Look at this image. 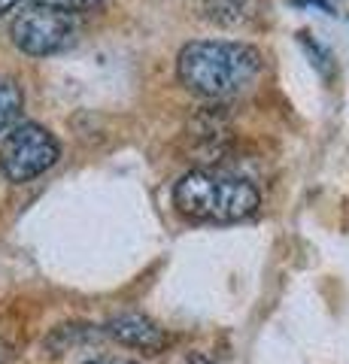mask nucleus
I'll return each instance as SVG.
<instances>
[{
    "instance_id": "nucleus-1",
    "label": "nucleus",
    "mask_w": 349,
    "mask_h": 364,
    "mask_svg": "<svg viewBox=\"0 0 349 364\" xmlns=\"http://www.w3.org/2000/svg\"><path fill=\"white\" fill-rule=\"evenodd\" d=\"M262 70V52L246 43L198 40L179 52V79L204 97L237 95Z\"/></svg>"
},
{
    "instance_id": "nucleus-2",
    "label": "nucleus",
    "mask_w": 349,
    "mask_h": 364,
    "mask_svg": "<svg viewBox=\"0 0 349 364\" xmlns=\"http://www.w3.org/2000/svg\"><path fill=\"white\" fill-rule=\"evenodd\" d=\"M179 213L200 222H240L262 203L255 182L231 170H188L173 186Z\"/></svg>"
},
{
    "instance_id": "nucleus-3",
    "label": "nucleus",
    "mask_w": 349,
    "mask_h": 364,
    "mask_svg": "<svg viewBox=\"0 0 349 364\" xmlns=\"http://www.w3.org/2000/svg\"><path fill=\"white\" fill-rule=\"evenodd\" d=\"M58 161V140L43 124H18L0 146V170L9 182H28Z\"/></svg>"
},
{
    "instance_id": "nucleus-4",
    "label": "nucleus",
    "mask_w": 349,
    "mask_h": 364,
    "mask_svg": "<svg viewBox=\"0 0 349 364\" xmlns=\"http://www.w3.org/2000/svg\"><path fill=\"white\" fill-rule=\"evenodd\" d=\"M76 40L73 13L46 4H31L13 21V43L28 55H55Z\"/></svg>"
},
{
    "instance_id": "nucleus-5",
    "label": "nucleus",
    "mask_w": 349,
    "mask_h": 364,
    "mask_svg": "<svg viewBox=\"0 0 349 364\" xmlns=\"http://www.w3.org/2000/svg\"><path fill=\"white\" fill-rule=\"evenodd\" d=\"M107 334L116 337L122 346L140 349V352H146V355H155V352H161L167 346V334L143 313H119V316H112L107 322Z\"/></svg>"
},
{
    "instance_id": "nucleus-6",
    "label": "nucleus",
    "mask_w": 349,
    "mask_h": 364,
    "mask_svg": "<svg viewBox=\"0 0 349 364\" xmlns=\"http://www.w3.org/2000/svg\"><path fill=\"white\" fill-rule=\"evenodd\" d=\"M21 112V88L16 79L0 76V131H6Z\"/></svg>"
},
{
    "instance_id": "nucleus-7",
    "label": "nucleus",
    "mask_w": 349,
    "mask_h": 364,
    "mask_svg": "<svg viewBox=\"0 0 349 364\" xmlns=\"http://www.w3.org/2000/svg\"><path fill=\"white\" fill-rule=\"evenodd\" d=\"M207 16L222 21V25H237L249 16V0H210Z\"/></svg>"
},
{
    "instance_id": "nucleus-8",
    "label": "nucleus",
    "mask_w": 349,
    "mask_h": 364,
    "mask_svg": "<svg viewBox=\"0 0 349 364\" xmlns=\"http://www.w3.org/2000/svg\"><path fill=\"white\" fill-rule=\"evenodd\" d=\"M37 4L64 9V13H80V9H92V6H97V4H104V0H37Z\"/></svg>"
},
{
    "instance_id": "nucleus-9",
    "label": "nucleus",
    "mask_w": 349,
    "mask_h": 364,
    "mask_svg": "<svg viewBox=\"0 0 349 364\" xmlns=\"http://www.w3.org/2000/svg\"><path fill=\"white\" fill-rule=\"evenodd\" d=\"M88 364H134L128 358H97V361H88Z\"/></svg>"
},
{
    "instance_id": "nucleus-10",
    "label": "nucleus",
    "mask_w": 349,
    "mask_h": 364,
    "mask_svg": "<svg viewBox=\"0 0 349 364\" xmlns=\"http://www.w3.org/2000/svg\"><path fill=\"white\" fill-rule=\"evenodd\" d=\"M21 0H0V13H9V9H16Z\"/></svg>"
}]
</instances>
